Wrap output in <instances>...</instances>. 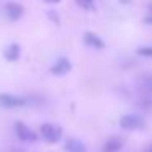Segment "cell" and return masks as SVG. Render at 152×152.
Segmentation results:
<instances>
[{"instance_id": "obj_3", "label": "cell", "mask_w": 152, "mask_h": 152, "mask_svg": "<svg viewBox=\"0 0 152 152\" xmlns=\"http://www.w3.org/2000/svg\"><path fill=\"white\" fill-rule=\"evenodd\" d=\"M28 103L26 96H18L13 93H0V106L2 108H20Z\"/></svg>"}, {"instance_id": "obj_12", "label": "cell", "mask_w": 152, "mask_h": 152, "mask_svg": "<svg viewBox=\"0 0 152 152\" xmlns=\"http://www.w3.org/2000/svg\"><path fill=\"white\" fill-rule=\"evenodd\" d=\"M82 10H93L95 8V0H75Z\"/></svg>"}, {"instance_id": "obj_2", "label": "cell", "mask_w": 152, "mask_h": 152, "mask_svg": "<svg viewBox=\"0 0 152 152\" xmlns=\"http://www.w3.org/2000/svg\"><path fill=\"white\" fill-rule=\"evenodd\" d=\"M39 134L46 139L49 144H56L61 137H62V128L53 123H43L39 128Z\"/></svg>"}, {"instance_id": "obj_19", "label": "cell", "mask_w": 152, "mask_h": 152, "mask_svg": "<svg viewBox=\"0 0 152 152\" xmlns=\"http://www.w3.org/2000/svg\"><path fill=\"white\" fill-rule=\"evenodd\" d=\"M147 12H149V13H152V2H149V4H147Z\"/></svg>"}, {"instance_id": "obj_6", "label": "cell", "mask_w": 152, "mask_h": 152, "mask_svg": "<svg viewBox=\"0 0 152 152\" xmlns=\"http://www.w3.org/2000/svg\"><path fill=\"white\" fill-rule=\"evenodd\" d=\"M4 10H5L7 18L12 20V21H18L21 17H23V13H25L23 5L18 4V2H7V4L4 5Z\"/></svg>"}, {"instance_id": "obj_10", "label": "cell", "mask_w": 152, "mask_h": 152, "mask_svg": "<svg viewBox=\"0 0 152 152\" xmlns=\"http://www.w3.org/2000/svg\"><path fill=\"white\" fill-rule=\"evenodd\" d=\"M123 149V139L115 136V137H110L108 141L105 142V147H103V152H119Z\"/></svg>"}, {"instance_id": "obj_1", "label": "cell", "mask_w": 152, "mask_h": 152, "mask_svg": "<svg viewBox=\"0 0 152 152\" xmlns=\"http://www.w3.org/2000/svg\"><path fill=\"white\" fill-rule=\"evenodd\" d=\"M119 126L126 131H141L145 128V119L141 115H123L119 118Z\"/></svg>"}, {"instance_id": "obj_7", "label": "cell", "mask_w": 152, "mask_h": 152, "mask_svg": "<svg viewBox=\"0 0 152 152\" xmlns=\"http://www.w3.org/2000/svg\"><path fill=\"white\" fill-rule=\"evenodd\" d=\"M83 43L88 48H93V49H98V51L106 48L103 38H100L98 34L93 33V31H85V33H83Z\"/></svg>"}, {"instance_id": "obj_18", "label": "cell", "mask_w": 152, "mask_h": 152, "mask_svg": "<svg viewBox=\"0 0 152 152\" xmlns=\"http://www.w3.org/2000/svg\"><path fill=\"white\" fill-rule=\"evenodd\" d=\"M46 4H61V0H43Z\"/></svg>"}, {"instance_id": "obj_16", "label": "cell", "mask_w": 152, "mask_h": 152, "mask_svg": "<svg viewBox=\"0 0 152 152\" xmlns=\"http://www.w3.org/2000/svg\"><path fill=\"white\" fill-rule=\"evenodd\" d=\"M144 23H145V25H152V13H149L147 17L144 18Z\"/></svg>"}, {"instance_id": "obj_14", "label": "cell", "mask_w": 152, "mask_h": 152, "mask_svg": "<svg viewBox=\"0 0 152 152\" xmlns=\"http://www.w3.org/2000/svg\"><path fill=\"white\" fill-rule=\"evenodd\" d=\"M136 54L141 57H152V46H141L136 49Z\"/></svg>"}, {"instance_id": "obj_4", "label": "cell", "mask_w": 152, "mask_h": 152, "mask_svg": "<svg viewBox=\"0 0 152 152\" xmlns=\"http://www.w3.org/2000/svg\"><path fill=\"white\" fill-rule=\"evenodd\" d=\"M15 132H17L18 139L23 141V142H36L38 141V134L23 121L15 123Z\"/></svg>"}, {"instance_id": "obj_9", "label": "cell", "mask_w": 152, "mask_h": 152, "mask_svg": "<svg viewBox=\"0 0 152 152\" xmlns=\"http://www.w3.org/2000/svg\"><path fill=\"white\" fill-rule=\"evenodd\" d=\"M136 85L147 95H152V72H144L136 79Z\"/></svg>"}, {"instance_id": "obj_17", "label": "cell", "mask_w": 152, "mask_h": 152, "mask_svg": "<svg viewBox=\"0 0 152 152\" xmlns=\"http://www.w3.org/2000/svg\"><path fill=\"white\" fill-rule=\"evenodd\" d=\"M118 2H119L121 5H131V4H132V0H118Z\"/></svg>"}, {"instance_id": "obj_20", "label": "cell", "mask_w": 152, "mask_h": 152, "mask_svg": "<svg viewBox=\"0 0 152 152\" xmlns=\"http://www.w3.org/2000/svg\"><path fill=\"white\" fill-rule=\"evenodd\" d=\"M144 152H152V144L151 145H147V147H145V151Z\"/></svg>"}, {"instance_id": "obj_15", "label": "cell", "mask_w": 152, "mask_h": 152, "mask_svg": "<svg viewBox=\"0 0 152 152\" xmlns=\"http://www.w3.org/2000/svg\"><path fill=\"white\" fill-rule=\"evenodd\" d=\"M139 106H141V108H144V110H152V100L147 98V96H144V98L139 102Z\"/></svg>"}, {"instance_id": "obj_8", "label": "cell", "mask_w": 152, "mask_h": 152, "mask_svg": "<svg viewBox=\"0 0 152 152\" xmlns=\"http://www.w3.org/2000/svg\"><path fill=\"white\" fill-rule=\"evenodd\" d=\"M21 57V46L18 43H10L4 49V59L8 62H17Z\"/></svg>"}, {"instance_id": "obj_13", "label": "cell", "mask_w": 152, "mask_h": 152, "mask_svg": "<svg viewBox=\"0 0 152 152\" xmlns=\"http://www.w3.org/2000/svg\"><path fill=\"white\" fill-rule=\"evenodd\" d=\"M46 17L49 18V21H53L56 26H59V25H61V15L57 13L56 10H48L46 12Z\"/></svg>"}, {"instance_id": "obj_5", "label": "cell", "mask_w": 152, "mask_h": 152, "mask_svg": "<svg viewBox=\"0 0 152 152\" xmlns=\"http://www.w3.org/2000/svg\"><path fill=\"white\" fill-rule=\"evenodd\" d=\"M49 70H51L53 75H57V77L67 75V74L72 70V62H70L66 56H61V57H57V59H56V62L51 66Z\"/></svg>"}, {"instance_id": "obj_11", "label": "cell", "mask_w": 152, "mask_h": 152, "mask_svg": "<svg viewBox=\"0 0 152 152\" xmlns=\"http://www.w3.org/2000/svg\"><path fill=\"white\" fill-rule=\"evenodd\" d=\"M66 151L67 152H87V147L82 141L70 137L66 141Z\"/></svg>"}]
</instances>
